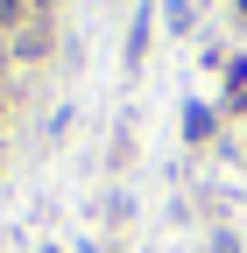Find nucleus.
Here are the masks:
<instances>
[{"label":"nucleus","instance_id":"1","mask_svg":"<svg viewBox=\"0 0 247 253\" xmlns=\"http://www.w3.org/2000/svg\"><path fill=\"white\" fill-rule=\"evenodd\" d=\"M184 134L205 141V134H212V113H205V106H184Z\"/></svg>","mask_w":247,"mask_h":253},{"label":"nucleus","instance_id":"2","mask_svg":"<svg viewBox=\"0 0 247 253\" xmlns=\"http://www.w3.org/2000/svg\"><path fill=\"white\" fill-rule=\"evenodd\" d=\"M141 49H148V14L134 21V36H127V63H141Z\"/></svg>","mask_w":247,"mask_h":253},{"label":"nucleus","instance_id":"3","mask_svg":"<svg viewBox=\"0 0 247 253\" xmlns=\"http://www.w3.org/2000/svg\"><path fill=\"white\" fill-rule=\"evenodd\" d=\"M14 14H21V0H0V21H14Z\"/></svg>","mask_w":247,"mask_h":253},{"label":"nucleus","instance_id":"4","mask_svg":"<svg viewBox=\"0 0 247 253\" xmlns=\"http://www.w3.org/2000/svg\"><path fill=\"white\" fill-rule=\"evenodd\" d=\"M0 63H7V56H0Z\"/></svg>","mask_w":247,"mask_h":253},{"label":"nucleus","instance_id":"5","mask_svg":"<svg viewBox=\"0 0 247 253\" xmlns=\"http://www.w3.org/2000/svg\"><path fill=\"white\" fill-rule=\"evenodd\" d=\"M240 7H247V0H240Z\"/></svg>","mask_w":247,"mask_h":253}]
</instances>
